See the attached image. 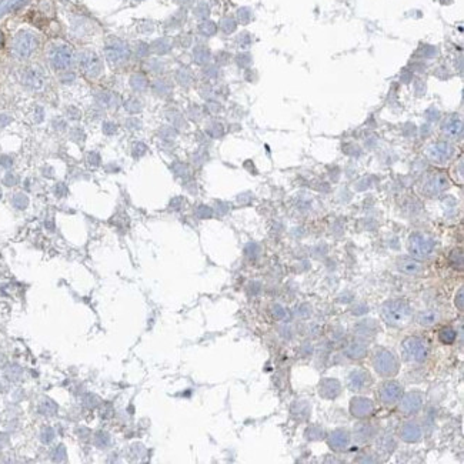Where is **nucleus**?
I'll return each mask as SVG.
<instances>
[{
    "mask_svg": "<svg viewBox=\"0 0 464 464\" xmlns=\"http://www.w3.org/2000/svg\"><path fill=\"white\" fill-rule=\"evenodd\" d=\"M381 317L389 326L402 327L411 319V309L405 300L392 298L381 306Z\"/></svg>",
    "mask_w": 464,
    "mask_h": 464,
    "instance_id": "obj_1",
    "label": "nucleus"
},
{
    "mask_svg": "<svg viewBox=\"0 0 464 464\" xmlns=\"http://www.w3.org/2000/svg\"><path fill=\"white\" fill-rule=\"evenodd\" d=\"M373 369L376 370V373L381 376V377H394L399 370H400V364H399V358L396 357V354H393V351L387 350V348H377L373 354Z\"/></svg>",
    "mask_w": 464,
    "mask_h": 464,
    "instance_id": "obj_2",
    "label": "nucleus"
},
{
    "mask_svg": "<svg viewBox=\"0 0 464 464\" xmlns=\"http://www.w3.org/2000/svg\"><path fill=\"white\" fill-rule=\"evenodd\" d=\"M402 353H403V357L407 361L423 363L427 360L428 354H430V347H428L426 340L416 337V336H411V337H407L403 340Z\"/></svg>",
    "mask_w": 464,
    "mask_h": 464,
    "instance_id": "obj_3",
    "label": "nucleus"
},
{
    "mask_svg": "<svg viewBox=\"0 0 464 464\" xmlns=\"http://www.w3.org/2000/svg\"><path fill=\"white\" fill-rule=\"evenodd\" d=\"M408 253L417 260H424L434 251V240L424 233H411L407 241Z\"/></svg>",
    "mask_w": 464,
    "mask_h": 464,
    "instance_id": "obj_4",
    "label": "nucleus"
},
{
    "mask_svg": "<svg viewBox=\"0 0 464 464\" xmlns=\"http://www.w3.org/2000/svg\"><path fill=\"white\" fill-rule=\"evenodd\" d=\"M77 63L82 71L90 79H96L103 73V61L92 49H84L83 52H80L77 56Z\"/></svg>",
    "mask_w": 464,
    "mask_h": 464,
    "instance_id": "obj_5",
    "label": "nucleus"
},
{
    "mask_svg": "<svg viewBox=\"0 0 464 464\" xmlns=\"http://www.w3.org/2000/svg\"><path fill=\"white\" fill-rule=\"evenodd\" d=\"M106 59L113 66H121L130 59V49L121 40H112L106 45L105 49Z\"/></svg>",
    "mask_w": 464,
    "mask_h": 464,
    "instance_id": "obj_6",
    "label": "nucleus"
},
{
    "mask_svg": "<svg viewBox=\"0 0 464 464\" xmlns=\"http://www.w3.org/2000/svg\"><path fill=\"white\" fill-rule=\"evenodd\" d=\"M405 394L403 390V386L400 383L394 380H389L386 383H383L380 386V390H379V399L384 406H392L397 405L402 399V396Z\"/></svg>",
    "mask_w": 464,
    "mask_h": 464,
    "instance_id": "obj_7",
    "label": "nucleus"
},
{
    "mask_svg": "<svg viewBox=\"0 0 464 464\" xmlns=\"http://www.w3.org/2000/svg\"><path fill=\"white\" fill-rule=\"evenodd\" d=\"M74 61V53L69 46L61 45L52 50L50 53V63L56 70H69Z\"/></svg>",
    "mask_w": 464,
    "mask_h": 464,
    "instance_id": "obj_8",
    "label": "nucleus"
},
{
    "mask_svg": "<svg viewBox=\"0 0 464 464\" xmlns=\"http://www.w3.org/2000/svg\"><path fill=\"white\" fill-rule=\"evenodd\" d=\"M346 384L351 392L360 393L369 390V387L373 384V379H371L367 370L356 369L348 373V376L346 379Z\"/></svg>",
    "mask_w": 464,
    "mask_h": 464,
    "instance_id": "obj_9",
    "label": "nucleus"
},
{
    "mask_svg": "<svg viewBox=\"0 0 464 464\" xmlns=\"http://www.w3.org/2000/svg\"><path fill=\"white\" fill-rule=\"evenodd\" d=\"M423 400H424V396H423V393L418 392V390L406 393V394L402 396V399L399 402L400 403L399 408L406 416L416 414L423 407Z\"/></svg>",
    "mask_w": 464,
    "mask_h": 464,
    "instance_id": "obj_10",
    "label": "nucleus"
},
{
    "mask_svg": "<svg viewBox=\"0 0 464 464\" xmlns=\"http://www.w3.org/2000/svg\"><path fill=\"white\" fill-rule=\"evenodd\" d=\"M454 146L447 140H439L433 146H430L428 149V157L434 162V163H447L453 156H454Z\"/></svg>",
    "mask_w": 464,
    "mask_h": 464,
    "instance_id": "obj_11",
    "label": "nucleus"
},
{
    "mask_svg": "<svg viewBox=\"0 0 464 464\" xmlns=\"http://www.w3.org/2000/svg\"><path fill=\"white\" fill-rule=\"evenodd\" d=\"M350 414L356 418H367L374 413V403L367 397H353L350 400Z\"/></svg>",
    "mask_w": 464,
    "mask_h": 464,
    "instance_id": "obj_12",
    "label": "nucleus"
},
{
    "mask_svg": "<svg viewBox=\"0 0 464 464\" xmlns=\"http://www.w3.org/2000/svg\"><path fill=\"white\" fill-rule=\"evenodd\" d=\"M350 441H351V434L346 428H336L329 434V439H327L329 447L332 450H334V452H343V450H346L348 447Z\"/></svg>",
    "mask_w": 464,
    "mask_h": 464,
    "instance_id": "obj_13",
    "label": "nucleus"
},
{
    "mask_svg": "<svg viewBox=\"0 0 464 464\" xmlns=\"http://www.w3.org/2000/svg\"><path fill=\"white\" fill-rule=\"evenodd\" d=\"M449 187V178L446 174L443 173H436V174H430L424 184H423V190L426 191L427 194L433 196V194H439L441 191H444Z\"/></svg>",
    "mask_w": 464,
    "mask_h": 464,
    "instance_id": "obj_14",
    "label": "nucleus"
},
{
    "mask_svg": "<svg viewBox=\"0 0 464 464\" xmlns=\"http://www.w3.org/2000/svg\"><path fill=\"white\" fill-rule=\"evenodd\" d=\"M36 42L35 36L30 35V33H22L16 37V42H14V50L16 53L20 56V58H27L33 53V50L36 49Z\"/></svg>",
    "mask_w": 464,
    "mask_h": 464,
    "instance_id": "obj_15",
    "label": "nucleus"
},
{
    "mask_svg": "<svg viewBox=\"0 0 464 464\" xmlns=\"http://www.w3.org/2000/svg\"><path fill=\"white\" fill-rule=\"evenodd\" d=\"M397 269L406 276H418L424 272L423 263H420L414 257H399L397 260Z\"/></svg>",
    "mask_w": 464,
    "mask_h": 464,
    "instance_id": "obj_16",
    "label": "nucleus"
},
{
    "mask_svg": "<svg viewBox=\"0 0 464 464\" xmlns=\"http://www.w3.org/2000/svg\"><path fill=\"white\" fill-rule=\"evenodd\" d=\"M342 393V384L336 379H323L319 383V394L326 400H334Z\"/></svg>",
    "mask_w": 464,
    "mask_h": 464,
    "instance_id": "obj_17",
    "label": "nucleus"
},
{
    "mask_svg": "<svg viewBox=\"0 0 464 464\" xmlns=\"http://www.w3.org/2000/svg\"><path fill=\"white\" fill-rule=\"evenodd\" d=\"M441 129L444 131V134L450 139H460L463 134V123L462 119L457 115H450L447 119L444 120Z\"/></svg>",
    "mask_w": 464,
    "mask_h": 464,
    "instance_id": "obj_18",
    "label": "nucleus"
},
{
    "mask_svg": "<svg viewBox=\"0 0 464 464\" xmlns=\"http://www.w3.org/2000/svg\"><path fill=\"white\" fill-rule=\"evenodd\" d=\"M400 439L406 443H416L421 439V427L416 421H406L399 430Z\"/></svg>",
    "mask_w": 464,
    "mask_h": 464,
    "instance_id": "obj_19",
    "label": "nucleus"
},
{
    "mask_svg": "<svg viewBox=\"0 0 464 464\" xmlns=\"http://www.w3.org/2000/svg\"><path fill=\"white\" fill-rule=\"evenodd\" d=\"M354 439L358 443H369L377 436V430L373 427L370 423H358L354 427Z\"/></svg>",
    "mask_w": 464,
    "mask_h": 464,
    "instance_id": "obj_20",
    "label": "nucleus"
},
{
    "mask_svg": "<svg viewBox=\"0 0 464 464\" xmlns=\"http://www.w3.org/2000/svg\"><path fill=\"white\" fill-rule=\"evenodd\" d=\"M24 84L30 89H35L39 90L45 86V79H43V74L40 71L35 70V69H29V70L24 73Z\"/></svg>",
    "mask_w": 464,
    "mask_h": 464,
    "instance_id": "obj_21",
    "label": "nucleus"
},
{
    "mask_svg": "<svg viewBox=\"0 0 464 464\" xmlns=\"http://www.w3.org/2000/svg\"><path fill=\"white\" fill-rule=\"evenodd\" d=\"M346 354H347V357L354 358V360L363 358V357L367 354V346L364 345L363 342H353V343H350L348 347H347Z\"/></svg>",
    "mask_w": 464,
    "mask_h": 464,
    "instance_id": "obj_22",
    "label": "nucleus"
},
{
    "mask_svg": "<svg viewBox=\"0 0 464 464\" xmlns=\"http://www.w3.org/2000/svg\"><path fill=\"white\" fill-rule=\"evenodd\" d=\"M439 319H440V314H439L436 310H424V311H421V313L418 314L417 321H418L421 326L430 327V326H434V324L439 321Z\"/></svg>",
    "mask_w": 464,
    "mask_h": 464,
    "instance_id": "obj_23",
    "label": "nucleus"
},
{
    "mask_svg": "<svg viewBox=\"0 0 464 464\" xmlns=\"http://www.w3.org/2000/svg\"><path fill=\"white\" fill-rule=\"evenodd\" d=\"M130 86L131 89L137 93H143L149 89V82L147 79L144 77V74H133L130 77Z\"/></svg>",
    "mask_w": 464,
    "mask_h": 464,
    "instance_id": "obj_24",
    "label": "nucleus"
},
{
    "mask_svg": "<svg viewBox=\"0 0 464 464\" xmlns=\"http://www.w3.org/2000/svg\"><path fill=\"white\" fill-rule=\"evenodd\" d=\"M377 450L384 454H392L396 450V441L393 440L392 436H381L377 440Z\"/></svg>",
    "mask_w": 464,
    "mask_h": 464,
    "instance_id": "obj_25",
    "label": "nucleus"
},
{
    "mask_svg": "<svg viewBox=\"0 0 464 464\" xmlns=\"http://www.w3.org/2000/svg\"><path fill=\"white\" fill-rule=\"evenodd\" d=\"M210 58H212L210 50L206 46H197V48L194 49V52H193V59H194V61L197 64H202V66L207 64Z\"/></svg>",
    "mask_w": 464,
    "mask_h": 464,
    "instance_id": "obj_26",
    "label": "nucleus"
},
{
    "mask_svg": "<svg viewBox=\"0 0 464 464\" xmlns=\"http://www.w3.org/2000/svg\"><path fill=\"white\" fill-rule=\"evenodd\" d=\"M456 339H457V332L450 326L443 327L439 332V340L443 345H453L456 342Z\"/></svg>",
    "mask_w": 464,
    "mask_h": 464,
    "instance_id": "obj_27",
    "label": "nucleus"
},
{
    "mask_svg": "<svg viewBox=\"0 0 464 464\" xmlns=\"http://www.w3.org/2000/svg\"><path fill=\"white\" fill-rule=\"evenodd\" d=\"M376 324H374V321L371 320H364V321H360L358 324L356 326V332L354 333L358 334V336H373V334L376 333Z\"/></svg>",
    "mask_w": 464,
    "mask_h": 464,
    "instance_id": "obj_28",
    "label": "nucleus"
},
{
    "mask_svg": "<svg viewBox=\"0 0 464 464\" xmlns=\"http://www.w3.org/2000/svg\"><path fill=\"white\" fill-rule=\"evenodd\" d=\"M153 92L157 96H167L172 92V84L167 82L166 79H159L156 80V83L153 84Z\"/></svg>",
    "mask_w": 464,
    "mask_h": 464,
    "instance_id": "obj_29",
    "label": "nucleus"
},
{
    "mask_svg": "<svg viewBox=\"0 0 464 464\" xmlns=\"http://www.w3.org/2000/svg\"><path fill=\"white\" fill-rule=\"evenodd\" d=\"M152 50L155 52L156 55H167L172 50V43L167 39H159V40H156L155 43H153Z\"/></svg>",
    "mask_w": 464,
    "mask_h": 464,
    "instance_id": "obj_30",
    "label": "nucleus"
},
{
    "mask_svg": "<svg viewBox=\"0 0 464 464\" xmlns=\"http://www.w3.org/2000/svg\"><path fill=\"white\" fill-rule=\"evenodd\" d=\"M450 264L456 270L463 269V251H462V249L453 250L452 254H450Z\"/></svg>",
    "mask_w": 464,
    "mask_h": 464,
    "instance_id": "obj_31",
    "label": "nucleus"
},
{
    "mask_svg": "<svg viewBox=\"0 0 464 464\" xmlns=\"http://www.w3.org/2000/svg\"><path fill=\"white\" fill-rule=\"evenodd\" d=\"M124 109L129 112V113H140L143 109V103L136 99V97H130L124 102Z\"/></svg>",
    "mask_w": 464,
    "mask_h": 464,
    "instance_id": "obj_32",
    "label": "nucleus"
},
{
    "mask_svg": "<svg viewBox=\"0 0 464 464\" xmlns=\"http://www.w3.org/2000/svg\"><path fill=\"white\" fill-rule=\"evenodd\" d=\"M417 55L424 58V59H433V58H436L439 55V49L434 48V46H430V45H424V46H421V48L418 49Z\"/></svg>",
    "mask_w": 464,
    "mask_h": 464,
    "instance_id": "obj_33",
    "label": "nucleus"
},
{
    "mask_svg": "<svg viewBox=\"0 0 464 464\" xmlns=\"http://www.w3.org/2000/svg\"><path fill=\"white\" fill-rule=\"evenodd\" d=\"M177 82L183 87H189L193 82V77H191V71H189L187 69H180L177 71Z\"/></svg>",
    "mask_w": 464,
    "mask_h": 464,
    "instance_id": "obj_34",
    "label": "nucleus"
},
{
    "mask_svg": "<svg viewBox=\"0 0 464 464\" xmlns=\"http://www.w3.org/2000/svg\"><path fill=\"white\" fill-rule=\"evenodd\" d=\"M306 437L309 440H320L324 437V431L319 426H311L306 430Z\"/></svg>",
    "mask_w": 464,
    "mask_h": 464,
    "instance_id": "obj_35",
    "label": "nucleus"
},
{
    "mask_svg": "<svg viewBox=\"0 0 464 464\" xmlns=\"http://www.w3.org/2000/svg\"><path fill=\"white\" fill-rule=\"evenodd\" d=\"M199 32L202 33L203 36H213L216 35V32H217V26L213 23V22H203L200 26H199Z\"/></svg>",
    "mask_w": 464,
    "mask_h": 464,
    "instance_id": "obj_36",
    "label": "nucleus"
},
{
    "mask_svg": "<svg viewBox=\"0 0 464 464\" xmlns=\"http://www.w3.org/2000/svg\"><path fill=\"white\" fill-rule=\"evenodd\" d=\"M236 20L233 19V17H226L225 20H223V23H222V30L225 32V33H233L234 30H236Z\"/></svg>",
    "mask_w": 464,
    "mask_h": 464,
    "instance_id": "obj_37",
    "label": "nucleus"
},
{
    "mask_svg": "<svg viewBox=\"0 0 464 464\" xmlns=\"http://www.w3.org/2000/svg\"><path fill=\"white\" fill-rule=\"evenodd\" d=\"M236 61H237L238 67H247L251 64V56L249 53H241L236 58Z\"/></svg>",
    "mask_w": 464,
    "mask_h": 464,
    "instance_id": "obj_38",
    "label": "nucleus"
},
{
    "mask_svg": "<svg viewBox=\"0 0 464 464\" xmlns=\"http://www.w3.org/2000/svg\"><path fill=\"white\" fill-rule=\"evenodd\" d=\"M237 17L241 23H249L250 20H251V12L247 7H243V9H240L237 12Z\"/></svg>",
    "mask_w": 464,
    "mask_h": 464,
    "instance_id": "obj_39",
    "label": "nucleus"
},
{
    "mask_svg": "<svg viewBox=\"0 0 464 464\" xmlns=\"http://www.w3.org/2000/svg\"><path fill=\"white\" fill-rule=\"evenodd\" d=\"M203 73H204V77H207V79H217L219 77V69L216 66H206Z\"/></svg>",
    "mask_w": 464,
    "mask_h": 464,
    "instance_id": "obj_40",
    "label": "nucleus"
},
{
    "mask_svg": "<svg viewBox=\"0 0 464 464\" xmlns=\"http://www.w3.org/2000/svg\"><path fill=\"white\" fill-rule=\"evenodd\" d=\"M194 14L197 16V17H200V19H206L207 16H209V7H207V4H199L196 9H194Z\"/></svg>",
    "mask_w": 464,
    "mask_h": 464,
    "instance_id": "obj_41",
    "label": "nucleus"
},
{
    "mask_svg": "<svg viewBox=\"0 0 464 464\" xmlns=\"http://www.w3.org/2000/svg\"><path fill=\"white\" fill-rule=\"evenodd\" d=\"M206 109H207L210 113H219V112L222 110V106H220V103H217L216 100L209 99V102L206 103Z\"/></svg>",
    "mask_w": 464,
    "mask_h": 464,
    "instance_id": "obj_42",
    "label": "nucleus"
},
{
    "mask_svg": "<svg viewBox=\"0 0 464 464\" xmlns=\"http://www.w3.org/2000/svg\"><path fill=\"white\" fill-rule=\"evenodd\" d=\"M207 130L210 131V134H213L214 137H217V136H222L223 127H222V124H219V123H213V124H210V126L207 127Z\"/></svg>",
    "mask_w": 464,
    "mask_h": 464,
    "instance_id": "obj_43",
    "label": "nucleus"
},
{
    "mask_svg": "<svg viewBox=\"0 0 464 464\" xmlns=\"http://www.w3.org/2000/svg\"><path fill=\"white\" fill-rule=\"evenodd\" d=\"M237 43L240 45V46H243V48L249 46L250 43H251V37H250L249 33H241V35L238 36Z\"/></svg>",
    "mask_w": 464,
    "mask_h": 464,
    "instance_id": "obj_44",
    "label": "nucleus"
},
{
    "mask_svg": "<svg viewBox=\"0 0 464 464\" xmlns=\"http://www.w3.org/2000/svg\"><path fill=\"white\" fill-rule=\"evenodd\" d=\"M97 97H100V103H103V105H107V106H112V102H113V99H112V95L110 93H107V92H102L100 96H97Z\"/></svg>",
    "mask_w": 464,
    "mask_h": 464,
    "instance_id": "obj_45",
    "label": "nucleus"
},
{
    "mask_svg": "<svg viewBox=\"0 0 464 464\" xmlns=\"http://www.w3.org/2000/svg\"><path fill=\"white\" fill-rule=\"evenodd\" d=\"M116 129H117V127H116L115 123H109V121H106V123L103 124V130H105L106 134H113V133L116 131Z\"/></svg>",
    "mask_w": 464,
    "mask_h": 464,
    "instance_id": "obj_46",
    "label": "nucleus"
},
{
    "mask_svg": "<svg viewBox=\"0 0 464 464\" xmlns=\"http://www.w3.org/2000/svg\"><path fill=\"white\" fill-rule=\"evenodd\" d=\"M456 306L460 310H463V289H460L459 294L456 296Z\"/></svg>",
    "mask_w": 464,
    "mask_h": 464,
    "instance_id": "obj_47",
    "label": "nucleus"
},
{
    "mask_svg": "<svg viewBox=\"0 0 464 464\" xmlns=\"http://www.w3.org/2000/svg\"><path fill=\"white\" fill-rule=\"evenodd\" d=\"M152 64H153V66L150 67V69H152V71H155V73H160V71L163 70V63H159V61H153Z\"/></svg>",
    "mask_w": 464,
    "mask_h": 464,
    "instance_id": "obj_48",
    "label": "nucleus"
},
{
    "mask_svg": "<svg viewBox=\"0 0 464 464\" xmlns=\"http://www.w3.org/2000/svg\"><path fill=\"white\" fill-rule=\"evenodd\" d=\"M273 313L279 317V319H283L285 317V310L282 309V307H279V306H276L273 310Z\"/></svg>",
    "mask_w": 464,
    "mask_h": 464,
    "instance_id": "obj_49",
    "label": "nucleus"
},
{
    "mask_svg": "<svg viewBox=\"0 0 464 464\" xmlns=\"http://www.w3.org/2000/svg\"><path fill=\"white\" fill-rule=\"evenodd\" d=\"M3 42H4V39H3V35L0 33V48L3 46Z\"/></svg>",
    "mask_w": 464,
    "mask_h": 464,
    "instance_id": "obj_50",
    "label": "nucleus"
}]
</instances>
